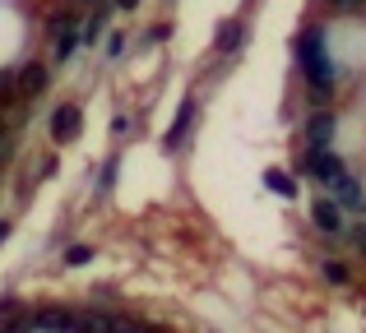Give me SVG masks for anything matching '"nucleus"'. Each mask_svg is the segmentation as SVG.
I'll use <instances>...</instances> for the list:
<instances>
[{"instance_id":"dca6fc26","label":"nucleus","mask_w":366,"mask_h":333,"mask_svg":"<svg viewBox=\"0 0 366 333\" xmlns=\"http://www.w3.org/2000/svg\"><path fill=\"white\" fill-rule=\"evenodd\" d=\"M84 260H93L89 245H70V250H65V264H84Z\"/></svg>"},{"instance_id":"20e7f679","label":"nucleus","mask_w":366,"mask_h":333,"mask_svg":"<svg viewBox=\"0 0 366 333\" xmlns=\"http://www.w3.org/2000/svg\"><path fill=\"white\" fill-rule=\"evenodd\" d=\"M311 222H315V232H325V236H339V232H343V208L334 204V199H315V208H311Z\"/></svg>"},{"instance_id":"ddd939ff","label":"nucleus","mask_w":366,"mask_h":333,"mask_svg":"<svg viewBox=\"0 0 366 333\" xmlns=\"http://www.w3.org/2000/svg\"><path fill=\"white\" fill-rule=\"evenodd\" d=\"M334 14H366V0H325Z\"/></svg>"},{"instance_id":"a211bd4d","label":"nucleus","mask_w":366,"mask_h":333,"mask_svg":"<svg viewBox=\"0 0 366 333\" xmlns=\"http://www.w3.org/2000/svg\"><path fill=\"white\" fill-rule=\"evenodd\" d=\"M28 329H33V324H28V319H19V324H5L0 333H28Z\"/></svg>"},{"instance_id":"aec40b11","label":"nucleus","mask_w":366,"mask_h":333,"mask_svg":"<svg viewBox=\"0 0 366 333\" xmlns=\"http://www.w3.org/2000/svg\"><path fill=\"white\" fill-rule=\"evenodd\" d=\"M117 5H121V9H134V5H139V0H117Z\"/></svg>"},{"instance_id":"f8f14e48","label":"nucleus","mask_w":366,"mask_h":333,"mask_svg":"<svg viewBox=\"0 0 366 333\" xmlns=\"http://www.w3.org/2000/svg\"><path fill=\"white\" fill-rule=\"evenodd\" d=\"M0 102H19V70H0Z\"/></svg>"},{"instance_id":"6e6552de","label":"nucleus","mask_w":366,"mask_h":333,"mask_svg":"<svg viewBox=\"0 0 366 333\" xmlns=\"http://www.w3.org/2000/svg\"><path fill=\"white\" fill-rule=\"evenodd\" d=\"M195 102H181V111H177V121H172V130H167V148H177L181 139L190 135V125H195Z\"/></svg>"},{"instance_id":"0eeeda50","label":"nucleus","mask_w":366,"mask_h":333,"mask_svg":"<svg viewBox=\"0 0 366 333\" xmlns=\"http://www.w3.org/2000/svg\"><path fill=\"white\" fill-rule=\"evenodd\" d=\"M334 139V111H315L306 121V148H330Z\"/></svg>"},{"instance_id":"f03ea898","label":"nucleus","mask_w":366,"mask_h":333,"mask_svg":"<svg viewBox=\"0 0 366 333\" xmlns=\"http://www.w3.org/2000/svg\"><path fill=\"white\" fill-rule=\"evenodd\" d=\"M79 130H84V111L74 107V102H61V107L51 111V121H46V135H51L56 148L74 144V139H79Z\"/></svg>"},{"instance_id":"423d86ee","label":"nucleus","mask_w":366,"mask_h":333,"mask_svg":"<svg viewBox=\"0 0 366 333\" xmlns=\"http://www.w3.org/2000/svg\"><path fill=\"white\" fill-rule=\"evenodd\" d=\"M51 83V74H46L42 61H28L24 70H19V98H37V93Z\"/></svg>"},{"instance_id":"2eb2a0df","label":"nucleus","mask_w":366,"mask_h":333,"mask_svg":"<svg viewBox=\"0 0 366 333\" xmlns=\"http://www.w3.org/2000/svg\"><path fill=\"white\" fill-rule=\"evenodd\" d=\"M325 278H330V282H348V264L330 260V264H325Z\"/></svg>"},{"instance_id":"4468645a","label":"nucleus","mask_w":366,"mask_h":333,"mask_svg":"<svg viewBox=\"0 0 366 333\" xmlns=\"http://www.w3.org/2000/svg\"><path fill=\"white\" fill-rule=\"evenodd\" d=\"M98 33H102V14H93L89 24L79 28V42H98Z\"/></svg>"},{"instance_id":"f3484780","label":"nucleus","mask_w":366,"mask_h":333,"mask_svg":"<svg viewBox=\"0 0 366 333\" xmlns=\"http://www.w3.org/2000/svg\"><path fill=\"white\" fill-rule=\"evenodd\" d=\"M125 51V33H112L107 37V56H121Z\"/></svg>"},{"instance_id":"f257e3e1","label":"nucleus","mask_w":366,"mask_h":333,"mask_svg":"<svg viewBox=\"0 0 366 333\" xmlns=\"http://www.w3.org/2000/svg\"><path fill=\"white\" fill-rule=\"evenodd\" d=\"M297 61H302V74L306 83H311L315 98H330L334 93V61H330V46H325V28H302V37H297Z\"/></svg>"},{"instance_id":"1a4fd4ad","label":"nucleus","mask_w":366,"mask_h":333,"mask_svg":"<svg viewBox=\"0 0 366 333\" xmlns=\"http://www.w3.org/2000/svg\"><path fill=\"white\" fill-rule=\"evenodd\" d=\"M334 190H339V204H343V208H357V213L366 208V195H362V185H357L352 176H343V180H339Z\"/></svg>"},{"instance_id":"9b49d317","label":"nucleus","mask_w":366,"mask_h":333,"mask_svg":"<svg viewBox=\"0 0 366 333\" xmlns=\"http://www.w3.org/2000/svg\"><path fill=\"white\" fill-rule=\"evenodd\" d=\"M242 33H246V28H242V19H227V24L223 28H218V51H237V46H242Z\"/></svg>"},{"instance_id":"6ab92c4d","label":"nucleus","mask_w":366,"mask_h":333,"mask_svg":"<svg viewBox=\"0 0 366 333\" xmlns=\"http://www.w3.org/2000/svg\"><path fill=\"white\" fill-rule=\"evenodd\" d=\"M5 236H9V222H5V217H0V241H5Z\"/></svg>"},{"instance_id":"9d476101","label":"nucleus","mask_w":366,"mask_h":333,"mask_svg":"<svg viewBox=\"0 0 366 333\" xmlns=\"http://www.w3.org/2000/svg\"><path fill=\"white\" fill-rule=\"evenodd\" d=\"M264 185L274 190V195H283V199H292V195H297V180L287 176L283 167H269V171H264Z\"/></svg>"},{"instance_id":"39448f33","label":"nucleus","mask_w":366,"mask_h":333,"mask_svg":"<svg viewBox=\"0 0 366 333\" xmlns=\"http://www.w3.org/2000/svg\"><path fill=\"white\" fill-rule=\"evenodd\" d=\"M51 33H56V61H65V56L79 46V28H74L70 14H56L51 19Z\"/></svg>"},{"instance_id":"7ed1b4c3","label":"nucleus","mask_w":366,"mask_h":333,"mask_svg":"<svg viewBox=\"0 0 366 333\" xmlns=\"http://www.w3.org/2000/svg\"><path fill=\"white\" fill-rule=\"evenodd\" d=\"M306 176H315L320 185H339L348 171H343V163H339L334 148H306Z\"/></svg>"}]
</instances>
